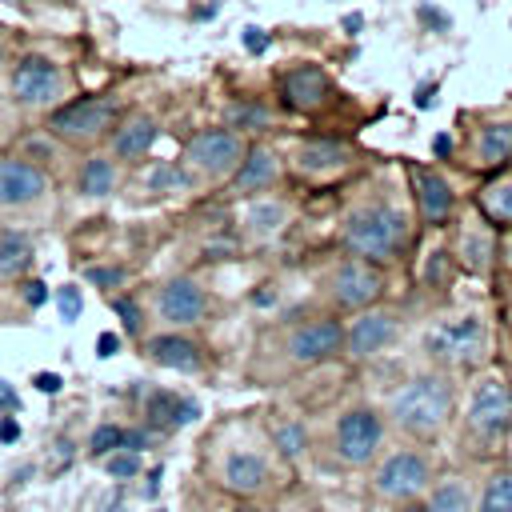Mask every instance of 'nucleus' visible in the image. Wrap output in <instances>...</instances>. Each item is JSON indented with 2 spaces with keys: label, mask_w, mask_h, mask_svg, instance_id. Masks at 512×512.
Masks as SVG:
<instances>
[{
  "label": "nucleus",
  "mask_w": 512,
  "mask_h": 512,
  "mask_svg": "<svg viewBox=\"0 0 512 512\" xmlns=\"http://www.w3.org/2000/svg\"><path fill=\"white\" fill-rule=\"evenodd\" d=\"M452 404H456V388H452V376L444 372H420L412 376L396 396H392V424L404 432V436H416V440H428L436 436L448 416H452Z\"/></svg>",
  "instance_id": "f257e3e1"
},
{
  "label": "nucleus",
  "mask_w": 512,
  "mask_h": 512,
  "mask_svg": "<svg viewBox=\"0 0 512 512\" xmlns=\"http://www.w3.org/2000/svg\"><path fill=\"white\" fill-rule=\"evenodd\" d=\"M344 244L364 260H392L404 248V220L384 204L356 208L344 220Z\"/></svg>",
  "instance_id": "f03ea898"
},
{
  "label": "nucleus",
  "mask_w": 512,
  "mask_h": 512,
  "mask_svg": "<svg viewBox=\"0 0 512 512\" xmlns=\"http://www.w3.org/2000/svg\"><path fill=\"white\" fill-rule=\"evenodd\" d=\"M468 432L484 444H496L512 432V388L500 372H488L472 384L468 396Z\"/></svg>",
  "instance_id": "7ed1b4c3"
},
{
  "label": "nucleus",
  "mask_w": 512,
  "mask_h": 512,
  "mask_svg": "<svg viewBox=\"0 0 512 512\" xmlns=\"http://www.w3.org/2000/svg\"><path fill=\"white\" fill-rule=\"evenodd\" d=\"M428 352L448 364V368H464V364H476L484 360L488 352V324L480 316H460V320H444L428 332Z\"/></svg>",
  "instance_id": "20e7f679"
},
{
  "label": "nucleus",
  "mask_w": 512,
  "mask_h": 512,
  "mask_svg": "<svg viewBox=\"0 0 512 512\" xmlns=\"http://www.w3.org/2000/svg\"><path fill=\"white\" fill-rule=\"evenodd\" d=\"M432 484V464L416 448H400L372 468V492L384 500H416Z\"/></svg>",
  "instance_id": "39448f33"
},
{
  "label": "nucleus",
  "mask_w": 512,
  "mask_h": 512,
  "mask_svg": "<svg viewBox=\"0 0 512 512\" xmlns=\"http://www.w3.org/2000/svg\"><path fill=\"white\" fill-rule=\"evenodd\" d=\"M332 440H336V456L344 464H368L376 456L380 440H384V420H380L376 408H364V404L344 408L340 420H336Z\"/></svg>",
  "instance_id": "423d86ee"
},
{
  "label": "nucleus",
  "mask_w": 512,
  "mask_h": 512,
  "mask_svg": "<svg viewBox=\"0 0 512 512\" xmlns=\"http://www.w3.org/2000/svg\"><path fill=\"white\" fill-rule=\"evenodd\" d=\"M112 120H116V100H108V96H80V100L56 108L48 128L56 136H64V140H92V136L108 132Z\"/></svg>",
  "instance_id": "0eeeda50"
},
{
  "label": "nucleus",
  "mask_w": 512,
  "mask_h": 512,
  "mask_svg": "<svg viewBox=\"0 0 512 512\" xmlns=\"http://www.w3.org/2000/svg\"><path fill=\"white\" fill-rule=\"evenodd\" d=\"M328 288H332V300H336L340 308L360 312V308H368V304L380 300L384 276H380L376 260H364V256H360V260H344V264L332 272Z\"/></svg>",
  "instance_id": "6e6552de"
},
{
  "label": "nucleus",
  "mask_w": 512,
  "mask_h": 512,
  "mask_svg": "<svg viewBox=\"0 0 512 512\" xmlns=\"http://www.w3.org/2000/svg\"><path fill=\"white\" fill-rule=\"evenodd\" d=\"M188 160L208 176H228L244 160V144L232 128H204L188 140Z\"/></svg>",
  "instance_id": "1a4fd4ad"
},
{
  "label": "nucleus",
  "mask_w": 512,
  "mask_h": 512,
  "mask_svg": "<svg viewBox=\"0 0 512 512\" xmlns=\"http://www.w3.org/2000/svg\"><path fill=\"white\" fill-rule=\"evenodd\" d=\"M336 352H344V328L328 316L304 320L288 332V360L296 364H320V360H332Z\"/></svg>",
  "instance_id": "9d476101"
},
{
  "label": "nucleus",
  "mask_w": 512,
  "mask_h": 512,
  "mask_svg": "<svg viewBox=\"0 0 512 512\" xmlns=\"http://www.w3.org/2000/svg\"><path fill=\"white\" fill-rule=\"evenodd\" d=\"M60 88H64V76H60V68H56L52 60H44V56H24V60L12 68V92H16V100H24V104H52V100L60 96Z\"/></svg>",
  "instance_id": "9b49d317"
},
{
  "label": "nucleus",
  "mask_w": 512,
  "mask_h": 512,
  "mask_svg": "<svg viewBox=\"0 0 512 512\" xmlns=\"http://www.w3.org/2000/svg\"><path fill=\"white\" fill-rule=\"evenodd\" d=\"M396 328H400V320H396L392 312H364V316H356L352 328L344 332V348H348V356L368 360V356L384 352V348L396 340Z\"/></svg>",
  "instance_id": "f8f14e48"
},
{
  "label": "nucleus",
  "mask_w": 512,
  "mask_h": 512,
  "mask_svg": "<svg viewBox=\"0 0 512 512\" xmlns=\"http://www.w3.org/2000/svg\"><path fill=\"white\" fill-rule=\"evenodd\" d=\"M328 76L316 68V64H296L280 76V100L292 108V112H312L328 100Z\"/></svg>",
  "instance_id": "ddd939ff"
},
{
  "label": "nucleus",
  "mask_w": 512,
  "mask_h": 512,
  "mask_svg": "<svg viewBox=\"0 0 512 512\" xmlns=\"http://www.w3.org/2000/svg\"><path fill=\"white\" fill-rule=\"evenodd\" d=\"M48 176L28 164V160H0V208H16V204H32L36 196H44Z\"/></svg>",
  "instance_id": "4468645a"
},
{
  "label": "nucleus",
  "mask_w": 512,
  "mask_h": 512,
  "mask_svg": "<svg viewBox=\"0 0 512 512\" xmlns=\"http://www.w3.org/2000/svg\"><path fill=\"white\" fill-rule=\"evenodd\" d=\"M156 308H160V316H164L168 324H196V320L204 316L208 300H204V288H200L196 280L180 276V280H168V284L160 288Z\"/></svg>",
  "instance_id": "2eb2a0df"
},
{
  "label": "nucleus",
  "mask_w": 512,
  "mask_h": 512,
  "mask_svg": "<svg viewBox=\"0 0 512 512\" xmlns=\"http://www.w3.org/2000/svg\"><path fill=\"white\" fill-rule=\"evenodd\" d=\"M220 484H224L228 492L252 496V492H260V488L268 484V460H264L260 452H252V448H236V452L224 460V468H220Z\"/></svg>",
  "instance_id": "dca6fc26"
},
{
  "label": "nucleus",
  "mask_w": 512,
  "mask_h": 512,
  "mask_svg": "<svg viewBox=\"0 0 512 512\" xmlns=\"http://www.w3.org/2000/svg\"><path fill=\"white\" fill-rule=\"evenodd\" d=\"M412 184H416V204H420V212H424V220H444L448 212H452V204H456V192H452V184L440 176V172H432V168H412Z\"/></svg>",
  "instance_id": "f3484780"
},
{
  "label": "nucleus",
  "mask_w": 512,
  "mask_h": 512,
  "mask_svg": "<svg viewBox=\"0 0 512 512\" xmlns=\"http://www.w3.org/2000/svg\"><path fill=\"white\" fill-rule=\"evenodd\" d=\"M144 416L156 428H184V424L200 420V404L188 396H176V392H152L144 404Z\"/></svg>",
  "instance_id": "a211bd4d"
},
{
  "label": "nucleus",
  "mask_w": 512,
  "mask_h": 512,
  "mask_svg": "<svg viewBox=\"0 0 512 512\" xmlns=\"http://www.w3.org/2000/svg\"><path fill=\"white\" fill-rule=\"evenodd\" d=\"M148 356L160 368H176V372H200V364H204L200 348L188 336H156V340H148Z\"/></svg>",
  "instance_id": "6ab92c4d"
},
{
  "label": "nucleus",
  "mask_w": 512,
  "mask_h": 512,
  "mask_svg": "<svg viewBox=\"0 0 512 512\" xmlns=\"http://www.w3.org/2000/svg\"><path fill=\"white\" fill-rule=\"evenodd\" d=\"M152 140H156V120L152 116H128L112 136V152L120 160H140L152 148Z\"/></svg>",
  "instance_id": "aec40b11"
},
{
  "label": "nucleus",
  "mask_w": 512,
  "mask_h": 512,
  "mask_svg": "<svg viewBox=\"0 0 512 512\" xmlns=\"http://www.w3.org/2000/svg\"><path fill=\"white\" fill-rule=\"evenodd\" d=\"M272 180H276V156L268 148L244 152V160L236 164V188L240 192H264Z\"/></svg>",
  "instance_id": "412c9836"
},
{
  "label": "nucleus",
  "mask_w": 512,
  "mask_h": 512,
  "mask_svg": "<svg viewBox=\"0 0 512 512\" xmlns=\"http://www.w3.org/2000/svg\"><path fill=\"white\" fill-rule=\"evenodd\" d=\"M476 160L484 168H496V164H508L512 160V120L508 124H488L476 136Z\"/></svg>",
  "instance_id": "4be33fe9"
},
{
  "label": "nucleus",
  "mask_w": 512,
  "mask_h": 512,
  "mask_svg": "<svg viewBox=\"0 0 512 512\" xmlns=\"http://www.w3.org/2000/svg\"><path fill=\"white\" fill-rule=\"evenodd\" d=\"M476 512H512V468H500L484 480Z\"/></svg>",
  "instance_id": "5701e85b"
},
{
  "label": "nucleus",
  "mask_w": 512,
  "mask_h": 512,
  "mask_svg": "<svg viewBox=\"0 0 512 512\" xmlns=\"http://www.w3.org/2000/svg\"><path fill=\"white\" fill-rule=\"evenodd\" d=\"M32 264V244L20 232H0V276H20Z\"/></svg>",
  "instance_id": "b1692460"
},
{
  "label": "nucleus",
  "mask_w": 512,
  "mask_h": 512,
  "mask_svg": "<svg viewBox=\"0 0 512 512\" xmlns=\"http://www.w3.org/2000/svg\"><path fill=\"white\" fill-rule=\"evenodd\" d=\"M344 160H348V152H344L340 144H332V140H316V144H304V148L296 152V164H300L304 172L336 168V164H344Z\"/></svg>",
  "instance_id": "393cba45"
},
{
  "label": "nucleus",
  "mask_w": 512,
  "mask_h": 512,
  "mask_svg": "<svg viewBox=\"0 0 512 512\" xmlns=\"http://www.w3.org/2000/svg\"><path fill=\"white\" fill-rule=\"evenodd\" d=\"M112 184H116V168H112V160L92 156V160L80 168V192H84V196H108Z\"/></svg>",
  "instance_id": "a878e982"
},
{
  "label": "nucleus",
  "mask_w": 512,
  "mask_h": 512,
  "mask_svg": "<svg viewBox=\"0 0 512 512\" xmlns=\"http://www.w3.org/2000/svg\"><path fill=\"white\" fill-rule=\"evenodd\" d=\"M428 512H472V496L460 480H440L428 496Z\"/></svg>",
  "instance_id": "bb28decb"
},
{
  "label": "nucleus",
  "mask_w": 512,
  "mask_h": 512,
  "mask_svg": "<svg viewBox=\"0 0 512 512\" xmlns=\"http://www.w3.org/2000/svg\"><path fill=\"white\" fill-rule=\"evenodd\" d=\"M480 208L488 212V220H496V224H512V180H500V184L484 188Z\"/></svg>",
  "instance_id": "cd10ccee"
},
{
  "label": "nucleus",
  "mask_w": 512,
  "mask_h": 512,
  "mask_svg": "<svg viewBox=\"0 0 512 512\" xmlns=\"http://www.w3.org/2000/svg\"><path fill=\"white\" fill-rule=\"evenodd\" d=\"M224 120H228V128H264L268 124V108L256 104V100H236V104H228Z\"/></svg>",
  "instance_id": "c85d7f7f"
},
{
  "label": "nucleus",
  "mask_w": 512,
  "mask_h": 512,
  "mask_svg": "<svg viewBox=\"0 0 512 512\" xmlns=\"http://www.w3.org/2000/svg\"><path fill=\"white\" fill-rule=\"evenodd\" d=\"M272 436H276V448H280L284 456H300V452L308 448V436H304V428H300L296 420L276 424V428H272Z\"/></svg>",
  "instance_id": "c756f323"
},
{
  "label": "nucleus",
  "mask_w": 512,
  "mask_h": 512,
  "mask_svg": "<svg viewBox=\"0 0 512 512\" xmlns=\"http://www.w3.org/2000/svg\"><path fill=\"white\" fill-rule=\"evenodd\" d=\"M88 448H92V456H108V452L124 448V428H116V424H100V428L92 432Z\"/></svg>",
  "instance_id": "7c9ffc66"
},
{
  "label": "nucleus",
  "mask_w": 512,
  "mask_h": 512,
  "mask_svg": "<svg viewBox=\"0 0 512 512\" xmlns=\"http://www.w3.org/2000/svg\"><path fill=\"white\" fill-rule=\"evenodd\" d=\"M280 220H284V208H280V204H256V208L248 212L252 232H276Z\"/></svg>",
  "instance_id": "2f4dec72"
},
{
  "label": "nucleus",
  "mask_w": 512,
  "mask_h": 512,
  "mask_svg": "<svg viewBox=\"0 0 512 512\" xmlns=\"http://www.w3.org/2000/svg\"><path fill=\"white\" fill-rule=\"evenodd\" d=\"M184 184H188V172L176 168V164H160V168L152 172V188H156V192H176V188H184Z\"/></svg>",
  "instance_id": "473e14b6"
},
{
  "label": "nucleus",
  "mask_w": 512,
  "mask_h": 512,
  "mask_svg": "<svg viewBox=\"0 0 512 512\" xmlns=\"http://www.w3.org/2000/svg\"><path fill=\"white\" fill-rule=\"evenodd\" d=\"M104 468H108V476H116V480H132V476L140 472V456L124 448V452H112Z\"/></svg>",
  "instance_id": "72a5a7b5"
},
{
  "label": "nucleus",
  "mask_w": 512,
  "mask_h": 512,
  "mask_svg": "<svg viewBox=\"0 0 512 512\" xmlns=\"http://www.w3.org/2000/svg\"><path fill=\"white\" fill-rule=\"evenodd\" d=\"M56 308H60V320H80V288H72V284H64L60 292H56Z\"/></svg>",
  "instance_id": "f704fd0d"
},
{
  "label": "nucleus",
  "mask_w": 512,
  "mask_h": 512,
  "mask_svg": "<svg viewBox=\"0 0 512 512\" xmlns=\"http://www.w3.org/2000/svg\"><path fill=\"white\" fill-rule=\"evenodd\" d=\"M488 252H492V244H488V236H484V240L476 244V232H468V240H464V256H468V264L484 272V268H488Z\"/></svg>",
  "instance_id": "c9c22d12"
},
{
  "label": "nucleus",
  "mask_w": 512,
  "mask_h": 512,
  "mask_svg": "<svg viewBox=\"0 0 512 512\" xmlns=\"http://www.w3.org/2000/svg\"><path fill=\"white\" fill-rule=\"evenodd\" d=\"M112 312L124 320V328H128L132 336L140 332V308H136V300H128V296H116V300H112Z\"/></svg>",
  "instance_id": "e433bc0d"
},
{
  "label": "nucleus",
  "mask_w": 512,
  "mask_h": 512,
  "mask_svg": "<svg viewBox=\"0 0 512 512\" xmlns=\"http://www.w3.org/2000/svg\"><path fill=\"white\" fill-rule=\"evenodd\" d=\"M88 280H92V284L112 288V284H120V280H124V272H120V268H88Z\"/></svg>",
  "instance_id": "4c0bfd02"
},
{
  "label": "nucleus",
  "mask_w": 512,
  "mask_h": 512,
  "mask_svg": "<svg viewBox=\"0 0 512 512\" xmlns=\"http://www.w3.org/2000/svg\"><path fill=\"white\" fill-rule=\"evenodd\" d=\"M244 48L248 52H264L268 48V32L264 28H244Z\"/></svg>",
  "instance_id": "58836bf2"
},
{
  "label": "nucleus",
  "mask_w": 512,
  "mask_h": 512,
  "mask_svg": "<svg viewBox=\"0 0 512 512\" xmlns=\"http://www.w3.org/2000/svg\"><path fill=\"white\" fill-rule=\"evenodd\" d=\"M24 300H28L32 308H40V304L48 300V288H44L40 280H28V284H24Z\"/></svg>",
  "instance_id": "ea45409f"
},
{
  "label": "nucleus",
  "mask_w": 512,
  "mask_h": 512,
  "mask_svg": "<svg viewBox=\"0 0 512 512\" xmlns=\"http://www.w3.org/2000/svg\"><path fill=\"white\" fill-rule=\"evenodd\" d=\"M116 348H120V336L116 332H100L96 336V356H116Z\"/></svg>",
  "instance_id": "a19ab883"
},
{
  "label": "nucleus",
  "mask_w": 512,
  "mask_h": 512,
  "mask_svg": "<svg viewBox=\"0 0 512 512\" xmlns=\"http://www.w3.org/2000/svg\"><path fill=\"white\" fill-rule=\"evenodd\" d=\"M32 384H36V388H40V392H48V396H56V392H60V384H64V380H60V376H56V372H36V380H32Z\"/></svg>",
  "instance_id": "79ce46f5"
},
{
  "label": "nucleus",
  "mask_w": 512,
  "mask_h": 512,
  "mask_svg": "<svg viewBox=\"0 0 512 512\" xmlns=\"http://www.w3.org/2000/svg\"><path fill=\"white\" fill-rule=\"evenodd\" d=\"M0 440H4V444H12V440H20V424H16L12 416H4V420H0Z\"/></svg>",
  "instance_id": "37998d69"
},
{
  "label": "nucleus",
  "mask_w": 512,
  "mask_h": 512,
  "mask_svg": "<svg viewBox=\"0 0 512 512\" xmlns=\"http://www.w3.org/2000/svg\"><path fill=\"white\" fill-rule=\"evenodd\" d=\"M0 408H20V396H16V388L8 380H0Z\"/></svg>",
  "instance_id": "c03bdc74"
},
{
  "label": "nucleus",
  "mask_w": 512,
  "mask_h": 512,
  "mask_svg": "<svg viewBox=\"0 0 512 512\" xmlns=\"http://www.w3.org/2000/svg\"><path fill=\"white\" fill-rule=\"evenodd\" d=\"M144 444H148V432H140V428H136V432H124V448H128V452H140Z\"/></svg>",
  "instance_id": "a18cd8bd"
},
{
  "label": "nucleus",
  "mask_w": 512,
  "mask_h": 512,
  "mask_svg": "<svg viewBox=\"0 0 512 512\" xmlns=\"http://www.w3.org/2000/svg\"><path fill=\"white\" fill-rule=\"evenodd\" d=\"M432 152H436V156H448V152H452V136H436V140H432Z\"/></svg>",
  "instance_id": "49530a36"
},
{
  "label": "nucleus",
  "mask_w": 512,
  "mask_h": 512,
  "mask_svg": "<svg viewBox=\"0 0 512 512\" xmlns=\"http://www.w3.org/2000/svg\"><path fill=\"white\" fill-rule=\"evenodd\" d=\"M396 512H428V504H420V496H416V500H400Z\"/></svg>",
  "instance_id": "de8ad7c7"
},
{
  "label": "nucleus",
  "mask_w": 512,
  "mask_h": 512,
  "mask_svg": "<svg viewBox=\"0 0 512 512\" xmlns=\"http://www.w3.org/2000/svg\"><path fill=\"white\" fill-rule=\"evenodd\" d=\"M416 104H420V108H428V104H432V84H424V88L416 92Z\"/></svg>",
  "instance_id": "09e8293b"
},
{
  "label": "nucleus",
  "mask_w": 512,
  "mask_h": 512,
  "mask_svg": "<svg viewBox=\"0 0 512 512\" xmlns=\"http://www.w3.org/2000/svg\"><path fill=\"white\" fill-rule=\"evenodd\" d=\"M360 24H364V20H360V16H344V28H348V32H356V28H360Z\"/></svg>",
  "instance_id": "8fccbe9b"
},
{
  "label": "nucleus",
  "mask_w": 512,
  "mask_h": 512,
  "mask_svg": "<svg viewBox=\"0 0 512 512\" xmlns=\"http://www.w3.org/2000/svg\"><path fill=\"white\" fill-rule=\"evenodd\" d=\"M236 512H272V508H252V504H244V508H236Z\"/></svg>",
  "instance_id": "3c124183"
},
{
  "label": "nucleus",
  "mask_w": 512,
  "mask_h": 512,
  "mask_svg": "<svg viewBox=\"0 0 512 512\" xmlns=\"http://www.w3.org/2000/svg\"><path fill=\"white\" fill-rule=\"evenodd\" d=\"M112 512H124V508H112Z\"/></svg>",
  "instance_id": "603ef678"
},
{
  "label": "nucleus",
  "mask_w": 512,
  "mask_h": 512,
  "mask_svg": "<svg viewBox=\"0 0 512 512\" xmlns=\"http://www.w3.org/2000/svg\"><path fill=\"white\" fill-rule=\"evenodd\" d=\"M152 512H164V508H152Z\"/></svg>",
  "instance_id": "864d4df0"
}]
</instances>
